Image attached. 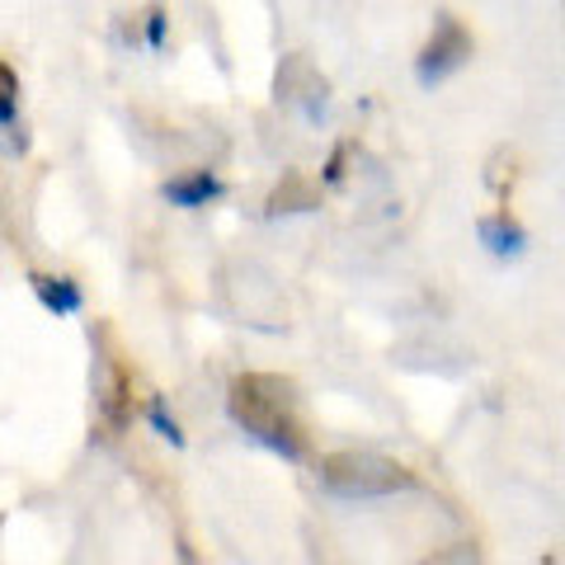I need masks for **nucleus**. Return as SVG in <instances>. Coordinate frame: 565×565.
Segmentation results:
<instances>
[{
	"instance_id": "3",
	"label": "nucleus",
	"mask_w": 565,
	"mask_h": 565,
	"mask_svg": "<svg viewBox=\"0 0 565 565\" xmlns=\"http://www.w3.org/2000/svg\"><path fill=\"white\" fill-rule=\"evenodd\" d=\"M471 33L462 20H452V14H438L434 20V39L424 43L419 52V85H438V81H448L452 71H462L467 57H471Z\"/></svg>"
},
{
	"instance_id": "7",
	"label": "nucleus",
	"mask_w": 565,
	"mask_h": 565,
	"mask_svg": "<svg viewBox=\"0 0 565 565\" xmlns=\"http://www.w3.org/2000/svg\"><path fill=\"white\" fill-rule=\"evenodd\" d=\"M222 193H226L222 174H217V170H203V166L174 174V180L161 184V199L174 203V207H184V212H199V207H207V203H217Z\"/></svg>"
},
{
	"instance_id": "12",
	"label": "nucleus",
	"mask_w": 565,
	"mask_h": 565,
	"mask_svg": "<svg viewBox=\"0 0 565 565\" xmlns=\"http://www.w3.org/2000/svg\"><path fill=\"white\" fill-rule=\"evenodd\" d=\"M419 565H481V552H476L471 542H452V546H444V552L424 556Z\"/></svg>"
},
{
	"instance_id": "2",
	"label": "nucleus",
	"mask_w": 565,
	"mask_h": 565,
	"mask_svg": "<svg viewBox=\"0 0 565 565\" xmlns=\"http://www.w3.org/2000/svg\"><path fill=\"white\" fill-rule=\"evenodd\" d=\"M321 486L330 494H340V500H386V494L415 490V471L401 467L396 457L344 448L321 457Z\"/></svg>"
},
{
	"instance_id": "8",
	"label": "nucleus",
	"mask_w": 565,
	"mask_h": 565,
	"mask_svg": "<svg viewBox=\"0 0 565 565\" xmlns=\"http://www.w3.org/2000/svg\"><path fill=\"white\" fill-rule=\"evenodd\" d=\"M476 236H481V245L494 259H519L527 250V232L509 217V212H490V217H481L476 222Z\"/></svg>"
},
{
	"instance_id": "11",
	"label": "nucleus",
	"mask_w": 565,
	"mask_h": 565,
	"mask_svg": "<svg viewBox=\"0 0 565 565\" xmlns=\"http://www.w3.org/2000/svg\"><path fill=\"white\" fill-rule=\"evenodd\" d=\"M141 43H147L151 52H166V43H170V14L161 6H151L147 14H141Z\"/></svg>"
},
{
	"instance_id": "6",
	"label": "nucleus",
	"mask_w": 565,
	"mask_h": 565,
	"mask_svg": "<svg viewBox=\"0 0 565 565\" xmlns=\"http://www.w3.org/2000/svg\"><path fill=\"white\" fill-rule=\"evenodd\" d=\"M29 288L33 297H39V307L47 316H57V321H66V316H81L85 311V288L71 274H43V269H29Z\"/></svg>"
},
{
	"instance_id": "10",
	"label": "nucleus",
	"mask_w": 565,
	"mask_h": 565,
	"mask_svg": "<svg viewBox=\"0 0 565 565\" xmlns=\"http://www.w3.org/2000/svg\"><path fill=\"white\" fill-rule=\"evenodd\" d=\"M147 424H151V434L156 438H166L170 448H184V429H180V419H174V411L166 405V396H147Z\"/></svg>"
},
{
	"instance_id": "4",
	"label": "nucleus",
	"mask_w": 565,
	"mask_h": 565,
	"mask_svg": "<svg viewBox=\"0 0 565 565\" xmlns=\"http://www.w3.org/2000/svg\"><path fill=\"white\" fill-rule=\"evenodd\" d=\"M20 104H24L20 71L10 66V57H0V156H6V161H20L33 147V137L20 118Z\"/></svg>"
},
{
	"instance_id": "5",
	"label": "nucleus",
	"mask_w": 565,
	"mask_h": 565,
	"mask_svg": "<svg viewBox=\"0 0 565 565\" xmlns=\"http://www.w3.org/2000/svg\"><path fill=\"white\" fill-rule=\"evenodd\" d=\"M95 405H99V424L104 429H114V434H122L132 424V367L128 363H109L99 373V382H95Z\"/></svg>"
},
{
	"instance_id": "9",
	"label": "nucleus",
	"mask_w": 565,
	"mask_h": 565,
	"mask_svg": "<svg viewBox=\"0 0 565 565\" xmlns=\"http://www.w3.org/2000/svg\"><path fill=\"white\" fill-rule=\"evenodd\" d=\"M316 203H321V189H316L307 174H288L269 199V217H282V212H311Z\"/></svg>"
},
{
	"instance_id": "1",
	"label": "nucleus",
	"mask_w": 565,
	"mask_h": 565,
	"mask_svg": "<svg viewBox=\"0 0 565 565\" xmlns=\"http://www.w3.org/2000/svg\"><path fill=\"white\" fill-rule=\"evenodd\" d=\"M226 411H232L236 429L245 438H255L259 448H269L282 462H302V452H307L302 401H297V386L288 377H274V373L236 377L232 396H226Z\"/></svg>"
}]
</instances>
